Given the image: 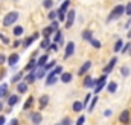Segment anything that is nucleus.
Wrapping results in <instances>:
<instances>
[{
	"instance_id": "f257e3e1",
	"label": "nucleus",
	"mask_w": 131,
	"mask_h": 125,
	"mask_svg": "<svg viewBox=\"0 0 131 125\" xmlns=\"http://www.w3.org/2000/svg\"><path fill=\"white\" fill-rule=\"evenodd\" d=\"M124 14H125V6H124V5H116V6L111 9V12H110L108 18H107V22H113V20H117V18H121Z\"/></svg>"
},
{
	"instance_id": "f03ea898",
	"label": "nucleus",
	"mask_w": 131,
	"mask_h": 125,
	"mask_svg": "<svg viewBox=\"0 0 131 125\" xmlns=\"http://www.w3.org/2000/svg\"><path fill=\"white\" fill-rule=\"evenodd\" d=\"M17 20H18V12H15V11H11V12L5 14V17H3V26H5V28H8V26H12V25H14Z\"/></svg>"
},
{
	"instance_id": "7ed1b4c3",
	"label": "nucleus",
	"mask_w": 131,
	"mask_h": 125,
	"mask_svg": "<svg viewBox=\"0 0 131 125\" xmlns=\"http://www.w3.org/2000/svg\"><path fill=\"white\" fill-rule=\"evenodd\" d=\"M75 15H76V11H75V9H69V12H67V15H66V29H70V28L73 26Z\"/></svg>"
},
{
	"instance_id": "20e7f679",
	"label": "nucleus",
	"mask_w": 131,
	"mask_h": 125,
	"mask_svg": "<svg viewBox=\"0 0 131 125\" xmlns=\"http://www.w3.org/2000/svg\"><path fill=\"white\" fill-rule=\"evenodd\" d=\"M107 78H108V75H102V76H99L98 79V84H96V87H95V93H99L102 89H105L107 87Z\"/></svg>"
},
{
	"instance_id": "39448f33",
	"label": "nucleus",
	"mask_w": 131,
	"mask_h": 125,
	"mask_svg": "<svg viewBox=\"0 0 131 125\" xmlns=\"http://www.w3.org/2000/svg\"><path fill=\"white\" fill-rule=\"evenodd\" d=\"M29 119H31V122L34 125H41V122H43V114L40 111H32L29 114Z\"/></svg>"
},
{
	"instance_id": "423d86ee",
	"label": "nucleus",
	"mask_w": 131,
	"mask_h": 125,
	"mask_svg": "<svg viewBox=\"0 0 131 125\" xmlns=\"http://www.w3.org/2000/svg\"><path fill=\"white\" fill-rule=\"evenodd\" d=\"M96 84H98V79H93V78H92V75H85V78H84V82H82V86H84L85 89L96 87Z\"/></svg>"
},
{
	"instance_id": "0eeeda50",
	"label": "nucleus",
	"mask_w": 131,
	"mask_h": 125,
	"mask_svg": "<svg viewBox=\"0 0 131 125\" xmlns=\"http://www.w3.org/2000/svg\"><path fill=\"white\" fill-rule=\"evenodd\" d=\"M75 54V43L73 41H69L67 44H66V50H64V60L67 58H70L72 55Z\"/></svg>"
},
{
	"instance_id": "6e6552de",
	"label": "nucleus",
	"mask_w": 131,
	"mask_h": 125,
	"mask_svg": "<svg viewBox=\"0 0 131 125\" xmlns=\"http://www.w3.org/2000/svg\"><path fill=\"white\" fill-rule=\"evenodd\" d=\"M116 62H117V57H113V58H111V60L108 61V64H107V66L104 67V70H102V72H104L105 75H108V73H110V72H111V70L114 69Z\"/></svg>"
},
{
	"instance_id": "1a4fd4ad",
	"label": "nucleus",
	"mask_w": 131,
	"mask_h": 125,
	"mask_svg": "<svg viewBox=\"0 0 131 125\" xmlns=\"http://www.w3.org/2000/svg\"><path fill=\"white\" fill-rule=\"evenodd\" d=\"M90 67H92V61H85L79 69H78V76H84V75L90 70Z\"/></svg>"
},
{
	"instance_id": "9d476101",
	"label": "nucleus",
	"mask_w": 131,
	"mask_h": 125,
	"mask_svg": "<svg viewBox=\"0 0 131 125\" xmlns=\"http://www.w3.org/2000/svg\"><path fill=\"white\" fill-rule=\"evenodd\" d=\"M130 119H131V116H130V111H128V110H124V111L119 114V122H121V124H124V125L130 124Z\"/></svg>"
},
{
	"instance_id": "9b49d317",
	"label": "nucleus",
	"mask_w": 131,
	"mask_h": 125,
	"mask_svg": "<svg viewBox=\"0 0 131 125\" xmlns=\"http://www.w3.org/2000/svg\"><path fill=\"white\" fill-rule=\"evenodd\" d=\"M18 60H20V55H18L17 52H14V54H11V55L8 57V64H9L11 67H14V66L18 64Z\"/></svg>"
},
{
	"instance_id": "f8f14e48",
	"label": "nucleus",
	"mask_w": 131,
	"mask_h": 125,
	"mask_svg": "<svg viewBox=\"0 0 131 125\" xmlns=\"http://www.w3.org/2000/svg\"><path fill=\"white\" fill-rule=\"evenodd\" d=\"M57 81H58V78L49 72V73H47V76H46V86H47V87H50V86H55V84H57Z\"/></svg>"
},
{
	"instance_id": "ddd939ff",
	"label": "nucleus",
	"mask_w": 131,
	"mask_h": 125,
	"mask_svg": "<svg viewBox=\"0 0 131 125\" xmlns=\"http://www.w3.org/2000/svg\"><path fill=\"white\" fill-rule=\"evenodd\" d=\"M47 104H49V96H47V95H41V98L38 99V105H40V111H41L43 108H46V107H47Z\"/></svg>"
},
{
	"instance_id": "4468645a",
	"label": "nucleus",
	"mask_w": 131,
	"mask_h": 125,
	"mask_svg": "<svg viewBox=\"0 0 131 125\" xmlns=\"http://www.w3.org/2000/svg\"><path fill=\"white\" fill-rule=\"evenodd\" d=\"M47 62H49V55L44 54V55H41V57L37 60V67H44Z\"/></svg>"
},
{
	"instance_id": "2eb2a0df",
	"label": "nucleus",
	"mask_w": 131,
	"mask_h": 125,
	"mask_svg": "<svg viewBox=\"0 0 131 125\" xmlns=\"http://www.w3.org/2000/svg\"><path fill=\"white\" fill-rule=\"evenodd\" d=\"M20 102V98H18V95H11L9 98H8V105L12 108L14 105H17Z\"/></svg>"
},
{
	"instance_id": "dca6fc26",
	"label": "nucleus",
	"mask_w": 131,
	"mask_h": 125,
	"mask_svg": "<svg viewBox=\"0 0 131 125\" xmlns=\"http://www.w3.org/2000/svg\"><path fill=\"white\" fill-rule=\"evenodd\" d=\"M84 108H85V107H84V104H82V102H79V101H75V102L72 104V110H73L75 113H81Z\"/></svg>"
},
{
	"instance_id": "f3484780",
	"label": "nucleus",
	"mask_w": 131,
	"mask_h": 125,
	"mask_svg": "<svg viewBox=\"0 0 131 125\" xmlns=\"http://www.w3.org/2000/svg\"><path fill=\"white\" fill-rule=\"evenodd\" d=\"M28 86H29V84H28V82H26V81H23V82H21V81H20V82H17V92H18V93H26V92H28Z\"/></svg>"
},
{
	"instance_id": "a211bd4d",
	"label": "nucleus",
	"mask_w": 131,
	"mask_h": 125,
	"mask_svg": "<svg viewBox=\"0 0 131 125\" xmlns=\"http://www.w3.org/2000/svg\"><path fill=\"white\" fill-rule=\"evenodd\" d=\"M60 79H61V82H64V84H69V82L73 79V75H72L70 72H63Z\"/></svg>"
},
{
	"instance_id": "6ab92c4d",
	"label": "nucleus",
	"mask_w": 131,
	"mask_h": 125,
	"mask_svg": "<svg viewBox=\"0 0 131 125\" xmlns=\"http://www.w3.org/2000/svg\"><path fill=\"white\" fill-rule=\"evenodd\" d=\"M11 95L8 93V84L5 82L3 86H0V98H3V99H8Z\"/></svg>"
},
{
	"instance_id": "aec40b11",
	"label": "nucleus",
	"mask_w": 131,
	"mask_h": 125,
	"mask_svg": "<svg viewBox=\"0 0 131 125\" xmlns=\"http://www.w3.org/2000/svg\"><path fill=\"white\" fill-rule=\"evenodd\" d=\"M35 79H38V78H37V73H35V70L29 72V73H28V75L25 76V81H26L28 84H32V82L35 81Z\"/></svg>"
},
{
	"instance_id": "412c9836",
	"label": "nucleus",
	"mask_w": 131,
	"mask_h": 125,
	"mask_svg": "<svg viewBox=\"0 0 131 125\" xmlns=\"http://www.w3.org/2000/svg\"><path fill=\"white\" fill-rule=\"evenodd\" d=\"M81 37H82L85 41H92V40H93V32L90 31V29H85V31H82Z\"/></svg>"
},
{
	"instance_id": "4be33fe9",
	"label": "nucleus",
	"mask_w": 131,
	"mask_h": 125,
	"mask_svg": "<svg viewBox=\"0 0 131 125\" xmlns=\"http://www.w3.org/2000/svg\"><path fill=\"white\" fill-rule=\"evenodd\" d=\"M35 67H37V60H35V58H32L31 61L26 64L25 70H26V72H32V70H35Z\"/></svg>"
},
{
	"instance_id": "5701e85b",
	"label": "nucleus",
	"mask_w": 131,
	"mask_h": 125,
	"mask_svg": "<svg viewBox=\"0 0 131 125\" xmlns=\"http://www.w3.org/2000/svg\"><path fill=\"white\" fill-rule=\"evenodd\" d=\"M53 29H52V26H47V28H44L43 31H41V35L44 37V38H50V35L53 34Z\"/></svg>"
},
{
	"instance_id": "b1692460",
	"label": "nucleus",
	"mask_w": 131,
	"mask_h": 125,
	"mask_svg": "<svg viewBox=\"0 0 131 125\" xmlns=\"http://www.w3.org/2000/svg\"><path fill=\"white\" fill-rule=\"evenodd\" d=\"M35 73H37V78H38V79H41V78L47 76V73H46V69H44V67H37Z\"/></svg>"
},
{
	"instance_id": "393cba45",
	"label": "nucleus",
	"mask_w": 131,
	"mask_h": 125,
	"mask_svg": "<svg viewBox=\"0 0 131 125\" xmlns=\"http://www.w3.org/2000/svg\"><path fill=\"white\" fill-rule=\"evenodd\" d=\"M34 99H35L34 96H29V98L26 99V102L23 104V110H25V111H26V110H29V108L34 105Z\"/></svg>"
},
{
	"instance_id": "a878e982",
	"label": "nucleus",
	"mask_w": 131,
	"mask_h": 125,
	"mask_svg": "<svg viewBox=\"0 0 131 125\" xmlns=\"http://www.w3.org/2000/svg\"><path fill=\"white\" fill-rule=\"evenodd\" d=\"M122 47H124V41H122V38H117L116 40V43H114V52L117 54V52H121L122 50Z\"/></svg>"
},
{
	"instance_id": "bb28decb",
	"label": "nucleus",
	"mask_w": 131,
	"mask_h": 125,
	"mask_svg": "<svg viewBox=\"0 0 131 125\" xmlns=\"http://www.w3.org/2000/svg\"><path fill=\"white\" fill-rule=\"evenodd\" d=\"M63 32L61 31H57L55 35H53V43H58V44H63Z\"/></svg>"
},
{
	"instance_id": "cd10ccee",
	"label": "nucleus",
	"mask_w": 131,
	"mask_h": 125,
	"mask_svg": "<svg viewBox=\"0 0 131 125\" xmlns=\"http://www.w3.org/2000/svg\"><path fill=\"white\" fill-rule=\"evenodd\" d=\"M107 90H108L110 93H114V92L117 90V82H114V81L108 82V84H107Z\"/></svg>"
},
{
	"instance_id": "c85d7f7f",
	"label": "nucleus",
	"mask_w": 131,
	"mask_h": 125,
	"mask_svg": "<svg viewBox=\"0 0 131 125\" xmlns=\"http://www.w3.org/2000/svg\"><path fill=\"white\" fill-rule=\"evenodd\" d=\"M34 41H35V38H34V35L32 37H28V38H25V41H23V49H28L31 44H32Z\"/></svg>"
},
{
	"instance_id": "c756f323",
	"label": "nucleus",
	"mask_w": 131,
	"mask_h": 125,
	"mask_svg": "<svg viewBox=\"0 0 131 125\" xmlns=\"http://www.w3.org/2000/svg\"><path fill=\"white\" fill-rule=\"evenodd\" d=\"M47 18L50 20V22H53V20H58V11H49V14H47Z\"/></svg>"
},
{
	"instance_id": "7c9ffc66",
	"label": "nucleus",
	"mask_w": 131,
	"mask_h": 125,
	"mask_svg": "<svg viewBox=\"0 0 131 125\" xmlns=\"http://www.w3.org/2000/svg\"><path fill=\"white\" fill-rule=\"evenodd\" d=\"M50 44H52L50 43V38H43V41L40 43V49H47Z\"/></svg>"
},
{
	"instance_id": "2f4dec72",
	"label": "nucleus",
	"mask_w": 131,
	"mask_h": 125,
	"mask_svg": "<svg viewBox=\"0 0 131 125\" xmlns=\"http://www.w3.org/2000/svg\"><path fill=\"white\" fill-rule=\"evenodd\" d=\"M25 32V29H23V26H15L14 29H12V34L15 35V37H20L21 34Z\"/></svg>"
},
{
	"instance_id": "473e14b6",
	"label": "nucleus",
	"mask_w": 131,
	"mask_h": 125,
	"mask_svg": "<svg viewBox=\"0 0 131 125\" xmlns=\"http://www.w3.org/2000/svg\"><path fill=\"white\" fill-rule=\"evenodd\" d=\"M98 96H93V99H92V102H90V105H89V111H90V113H92V111H93V108H95V107H96V104H98Z\"/></svg>"
},
{
	"instance_id": "72a5a7b5",
	"label": "nucleus",
	"mask_w": 131,
	"mask_h": 125,
	"mask_svg": "<svg viewBox=\"0 0 131 125\" xmlns=\"http://www.w3.org/2000/svg\"><path fill=\"white\" fill-rule=\"evenodd\" d=\"M92 99H93V95H92V93H87V95H85L84 102H82V104H84V107H89V104H90V101H92Z\"/></svg>"
},
{
	"instance_id": "f704fd0d",
	"label": "nucleus",
	"mask_w": 131,
	"mask_h": 125,
	"mask_svg": "<svg viewBox=\"0 0 131 125\" xmlns=\"http://www.w3.org/2000/svg\"><path fill=\"white\" fill-rule=\"evenodd\" d=\"M50 73H52V75H55V76H57V75H61V73H63V67H61V66H57L55 69H52V70H50Z\"/></svg>"
},
{
	"instance_id": "c9c22d12",
	"label": "nucleus",
	"mask_w": 131,
	"mask_h": 125,
	"mask_svg": "<svg viewBox=\"0 0 131 125\" xmlns=\"http://www.w3.org/2000/svg\"><path fill=\"white\" fill-rule=\"evenodd\" d=\"M90 44H92L95 49H101V47H102V43H101L99 40H96V38H93V40L90 41Z\"/></svg>"
},
{
	"instance_id": "e433bc0d",
	"label": "nucleus",
	"mask_w": 131,
	"mask_h": 125,
	"mask_svg": "<svg viewBox=\"0 0 131 125\" xmlns=\"http://www.w3.org/2000/svg\"><path fill=\"white\" fill-rule=\"evenodd\" d=\"M55 67H57V61H55V60H53V61H49L46 66H44L46 70H52V69H55Z\"/></svg>"
},
{
	"instance_id": "4c0bfd02",
	"label": "nucleus",
	"mask_w": 131,
	"mask_h": 125,
	"mask_svg": "<svg viewBox=\"0 0 131 125\" xmlns=\"http://www.w3.org/2000/svg\"><path fill=\"white\" fill-rule=\"evenodd\" d=\"M121 75H122L124 78H127V76L130 75V69H128L127 66H124V67H121Z\"/></svg>"
},
{
	"instance_id": "58836bf2",
	"label": "nucleus",
	"mask_w": 131,
	"mask_h": 125,
	"mask_svg": "<svg viewBox=\"0 0 131 125\" xmlns=\"http://www.w3.org/2000/svg\"><path fill=\"white\" fill-rule=\"evenodd\" d=\"M43 6L47 8V9H52L53 8V0H43Z\"/></svg>"
},
{
	"instance_id": "ea45409f",
	"label": "nucleus",
	"mask_w": 131,
	"mask_h": 125,
	"mask_svg": "<svg viewBox=\"0 0 131 125\" xmlns=\"http://www.w3.org/2000/svg\"><path fill=\"white\" fill-rule=\"evenodd\" d=\"M23 78V72L15 73V76H12V82H20V79Z\"/></svg>"
},
{
	"instance_id": "a19ab883",
	"label": "nucleus",
	"mask_w": 131,
	"mask_h": 125,
	"mask_svg": "<svg viewBox=\"0 0 131 125\" xmlns=\"http://www.w3.org/2000/svg\"><path fill=\"white\" fill-rule=\"evenodd\" d=\"M57 50H58V43H52L47 47V52H57Z\"/></svg>"
},
{
	"instance_id": "79ce46f5",
	"label": "nucleus",
	"mask_w": 131,
	"mask_h": 125,
	"mask_svg": "<svg viewBox=\"0 0 131 125\" xmlns=\"http://www.w3.org/2000/svg\"><path fill=\"white\" fill-rule=\"evenodd\" d=\"M50 26H52V29H53L55 32L60 31V22H58V20H53V22L50 23Z\"/></svg>"
},
{
	"instance_id": "37998d69",
	"label": "nucleus",
	"mask_w": 131,
	"mask_h": 125,
	"mask_svg": "<svg viewBox=\"0 0 131 125\" xmlns=\"http://www.w3.org/2000/svg\"><path fill=\"white\" fill-rule=\"evenodd\" d=\"M130 47H131V43H127V44H124V47H122V54H127V52H130Z\"/></svg>"
},
{
	"instance_id": "c03bdc74",
	"label": "nucleus",
	"mask_w": 131,
	"mask_h": 125,
	"mask_svg": "<svg viewBox=\"0 0 131 125\" xmlns=\"http://www.w3.org/2000/svg\"><path fill=\"white\" fill-rule=\"evenodd\" d=\"M5 62H8V57L5 54H0V66H3Z\"/></svg>"
},
{
	"instance_id": "a18cd8bd",
	"label": "nucleus",
	"mask_w": 131,
	"mask_h": 125,
	"mask_svg": "<svg viewBox=\"0 0 131 125\" xmlns=\"http://www.w3.org/2000/svg\"><path fill=\"white\" fill-rule=\"evenodd\" d=\"M61 125H72V119H70L69 116H66L64 119L61 121Z\"/></svg>"
},
{
	"instance_id": "49530a36",
	"label": "nucleus",
	"mask_w": 131,
	"mask_h": 125,
	"mask_svg": "<svg viewBox=\"0 0 131 125\" xmlns=\"http://www.w3.org/2000/svg\"><path fill=\"white\" fill-rule=\"evenodd\" d=\"M84 122H85V116H82V114H81V116L78 118V121H76V124H75V125H84Z\"/></svg>"
},
{
	"instance_id": "de8ad7c7",
	"label": "nucleus",
	"mask_w": 131,
	"mask_h": 125,
	"mask_svg": "<svg viewBox=\"0 0 131 125\" xmlns=\"http://www.w3.org/2000/svg\"><path fill=\"white\" fill-rule=\"evenodd\" d=\"M125 14H127L128 17H131V2L127 3V6H125Z\"/></svg>"
},
{
	"instance_id": "09e8293b",
	"label": "nucleus",
	"mask_w": 131,
	"mask_h": 125,
	"mask_svg": "<svg viewBox=\"0 0 131 125\" xmlns=\"http://www.w3.org/2000/svg\"><path fill=\"white\" fill-rule=\"evenodd\" d=\"M111 114H113V111H111V110H110V108H107V110H105V111H104V116H105V118H110V116H111Z\"/></svg>"
},
{
	"instance_id": "8fccbe9b",
	"label": "nucleus",
	"mask_w": 131,
	"mask_h": 125,
	"mask_svg": "<svg viewBox=\"0 0 131 125\" xmlns=\"http://www.w3.org/2000/svg\"><path fill=\"white\" fill-rule=\"evenodd\" d=\"M12 46H14V47H18V46H23V43H21L20 40H15V41L12 43Z\"/></svg>"
},
{
	"instance_id": "3c124183",
	"label": "nucleus",
	"mask_w": 131,
	"mask_h": 125,
	"mask_svg": "<svg viewBox=\"0 0 131 125\" xmlns=\"http://www.w3.org/2000/svg\"><path fill=\"white\" fill-rule=\"evenodd\" d=\"M18 124H20V122H18V119H17V118H14V119H11V122H9L8 125H18Z\"/></svg>"
},
{
	"instance_id": "603ef678",
	"label": "nucleus",
	"mask_w": 131,
	"mask_h": 125,
	"mask_svg": "<svg viewBox=\"0 0 131 125\" xmlns=\"http://www.w3.org/2000/svg\"><path fill=\"white\" fill-rule=\"evenodd\" d=\"M2 43H3V44H9V38H8V37H3V38H2Z\"/></svg>"
},
{
	"instance_id": "864d4df0",
	"label": "nucleus",
	"mask_w": 131,
	"mask_h": 125,
	"mask_svg": "<svg viewBox=\"0 0 131 125\" xmlns=\"http://www.w3.org/2000/svg\"><path fill=\"white\" fill-rule=\"evenodd\" d=\"M6 124V118L5 116H0V125H5Z\"/></svg>"
},
{
	"instance_id": "5fc2aeb1",
	"label": "nucleus",
	"mask_w": 131,
	"mask_h": 125,
	"mask_svg": "<svg viewBox=\"0 0 131 125\" xmlns=\"http://www.w3.org/2000/svg\"><path fill=\"white\" fill-rule=\"evenodd\" d=\"M124 28H125V29H130V28H131V20H128V22L125 23V26H124Z\"/></svg>"
},
{
	"instance_id": "6e6d98bb",
	"label": "nucleus",
	"mask_w": 131,
	"mask_h": 125,
	"mask_svg": "<svg viewBox=\"0 0 131 125\" xmlns=\"http://www.w3.org/2000/svg\"><path fill=\"white\" fill-rule=\"evenodd\" d=\"M127 38H131V29L128 32H127Z\"/></svg>"
},
{
	"instance_id": "4d7b16f0",
	"label": "nucleus",
	"mask_w": 131,
	"mask_h": 125,
	"mask_svg": "<svg viewBox=\"0 0 131 125\" xmlns=\"http://www.w3.org/2000/svg\"><path fill=\"white\" fill-rule=\"evenodd\" d=\"M128 55H131V47H130V52H128Z\"/></svg>"
},
{
	"instance_id": "13d9d810",
	"label": "nucleus",
	"mask_w": 131,
	"mask_h": 125,
	"mask_svg": "<svg viewBox=\"0 0 131 125\" xmlns=\"http://www.w3.org/2000/svg\"><path fill=\"white\" fill-rule=\"evenodd\" d=\"M0 110H2V102H0Z\"/></svg>"
},
{
	"instance_id": "bf43d9fd",
	"label": "nucleus",
	"mask_w": 131,
	"mask_h": 125,
	"mask_svg": "<svg viewBox=\"0 0 131 125\" xmlns=\"http://www.w3.org/2000/svg\"><path fill=\"white\" fill-rule=\"evenodd\" d=\"M53 125H61V124H53Z\"/></svg>"
}]
</instances>
